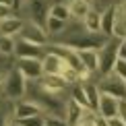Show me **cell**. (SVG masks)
<instances>
[{"mask_svg": "<svg viewBox=\"0 0 126 126\" xmlns=\"http://www.w3.org/2000/svg\"><path fill=\"white\" fill-rule=\"evenodd\" d=\"M27 83L29 81L21 75L17 68H10V72L6 75V79H4V85L0 87L4 99L15 101V103L21 101V99H25V95H27Z\"/></svg>", "mask_w": 126, "mask_h": 126, "instance_id": "6da1fadb", "label": "cell"}, {"mask_svg": "<svg viewBox=\"0 0 126 126\" xmlns=\"http://www.w3.org/2000/svg\"><path fill=\"white\" fill-rule=\"evenodd\" d=\"M118 50H120V39L110 37L108 44L99 50V75H110L114 72V66L118 62Z\"/></svg>", "mask_w": 126, "mask_h": 126, "instance_id": "7a4b0ae2", "label": "cell"}, {"mask_svg": "<svg viewBox=\"0 0 126 126\" xmlns=\"http://www.w3.org/2000/svg\"><path fill=\"white\" fill-rule=\"evenodd\" d=\"M95 83H97V87H99V91H101V93L112 95V97L120 99V101H124V99H126V83L116 75V72H110V75L99 77Z\"/></svg>", "mask_w": 126, "mask_h": 126, "instance_id": "3957f363", "label": "cell"}, {"mask_svg": "<svg viewBox=\"0 0 126 126\" xmlns=\"http://www.w3.org/2000/svg\"><path fill=\"white\" fill-rule=\"evenodd\" d=\"M17 39L31 41V44H35V46H41V48L50 46V35H48V31H46V27H44V25H37V23H33V21H27V23H25V29H23V33H21Z\"/></svg>", "mask_w": 126, "mask_h": 126, "instance_id": "277c9868", "label": "cell"}, {"mask_svg": "<svg viewBox=\"0 0 126 126\" xmlns=\"http://www.w3.org/2000/svg\"><path fill=\"white\" fill-rule=\"evenodd\" d=\"M35 83H37V87L41 89V91L50 93V95H62L64 97L66 91H70V89H68L70 85H68L60 75H44L39 81H35Z\"/></svg>", "mask_w": 126, "mask_h": 126, "instance_id": "5b68a950", "label": "cell"}, {"mask_svg": "<svg viewBox=\"0 0 126 126\" xmlns=\"http://www.w3.org/2000/svg\"><path fill=\"white\" fill-rule=\"evenodd\" d=\"M41 114H44V108L33 97H25V99H21V101H17L13 106L15 120H25V118H31V116H41Z\"/></svg>", "mask_w": 126, "mask_h": 126, "instance_id": "8992f818", "label": "cell"}, {"mask_svg": "<svg viewBox=\"0 0 126 126\" xmlns=\"http://www.w3.org/2000/svg\"><path fill=\"white\" fill-rule=\"evenodd\" d=\"M15 68L23 75L27 81H39L44 77V68H41V60H33V58H25V60H17Z\"/></svg>", "mask_w": 126, "mask_h": 126, "instance_id": "52a82bcc", "label": "cell"}, {"mask_svg": "<svg viewBox=\"0 0 126 126\" xmlns=\"http://www.w3.org/2000/svg\"><path fill=\"white\" fill-rule=\"evenodd\" d=\"M44 56H46V48L35 46L31 41H25V39H17V50H15V58L17 60H25V58L44 60Z\"/></svg>", "mask_w": 126, "mask_h": 126, "instance_id": "ba28073f", "label": "cell"}, {"mask_svg": "<svg viewBox=\"0 0 126 126\" xmlns=\"http://www.w3.org/2000/svg\"><path fill=\"white\" fill-rule=\"evenodd\" d=\"M97 114H99V116H103L106 120L116 118L118 114H120V99L101 93V97H99V106H97Z\"/></svg>", "mask_w": 126, "mask_h": 126, "instance_id": "9c48e42d", "label": "cell"}, {"mask_svg": "<svg viewBox=\"0 0 126 126\" xmlns=\"http://www.w3.org/2000/svg\"><path fill=\"white\" fill-rule=\"evenodd\" d=\"M85 112H87V110L83 108V106H79L75 99L68 97V101H66V106H64V114H62V118L66 120L68 126H77L83 118H85Z\"/></svg>", "mask_w": 126, "mask_h": 126, "instance_id": "30bf717a", "label": "cell"}, {"mask_svg": "<svg viewBox=\"0 0 126 126\" xmlns=\"http://www.w3.org/2000/svg\"><path fill=\"white\" fill-rule=\"evenodd\" d=\"M25 23H27V21H23L21 17H10V19H6V21H2V23H0V35L17 39L19 35L23 33Z\"/></svg>", "mask_w": 126, "mask_h": 126, "instance_id": "8fae6325", "label": "cell"}, {"mask_svg": "<svg viewBox=\"0 0 126 126\" xmlns=\"http://www.w3.org/2000/svg\"><path fill=\"white\" fill-rule=\"evenodd\" d=\"M66 66H68V64L60 58V56L50 54V52H46L44 60H41V68H44V75H62Z\"/></svg>", "mask_w": 126, "mask_h": 126, "instance_id": "7c38bea8", "label": "cell"}, {"mask_svg": "<svg viewBox=\"0 0 126 126\" xmlns=\"http://www.w3.org/2000/svg\"><path fill=\"white\" fill-rule=\"evenodd\" d=\"M114 37L126 39V0L116 4V23H114Z\"/></svg>", "mask_w": 126, "mask_h": 126, "instance_id": "4fadbf2b", "label": "cell"}, {"mask_svg": "<svg viewBox=\"0 0 126 126\" xmlns=\"http://www.w3.org/2000/svg\"><path fill=\"white\" fill-rule=\"evenodd\" d=\"M68 8H70V17L81 21L93 10V0H68Z\"/></svg>", "mask_w": 126, "mask_h": 126, "instance_id": "5bb4252c", "label": "cell"}, {"mask_svg": "<svg viewBox=\"0 0 126 126\" xmlns=\"http://www.w3.org/2000/svg\"><path fill=\"white\" fill-rule=\"evenodd\" d=\"M79 58H81V64L85 70H89L91 75L99 72V52L95 50H77Z\"/></svg>", "mask_w": 126, "mask_h": 126, "instance_id": "9a60e30c", "label": "cell"}, {"mask_svg": "<svg viewBox=\"0 0 126 126\" xmlns=\"http://www.w3.org/2000/svg\"><path fill=\"white\" fill-rule=\"evenodd\" d=\"M114 23H116V4H110L106 10H101V33L106 37H114Z\"/></svg>", "mask_w": 126, "mask_h": 126, "instance_id": "2e32d148", "label": "cell"}, {"mask_svg": "<svg viewBox=\"0 0 126 126\" xmlns=\"http://www.w3.org/2000/svg\"><path fill=\"white\" fill-rule=\"evenodd\" d=\"M83 89H85V95H87L89 108H91L93 112H97V106H99V97H101V91H99L97 83H93V81H87V83H83Z\"/></svg>", "mask_w": 126, "mask_h": 126, "instance_id": "e0dca14e", "label": "cell"}, {"mask_svg": "<svg viewBox=\"0 0 126 126\" xmlns=\"http://www.w3.org/2000/svg\"><path fill=\"white\" fill-rule=\"evenodd\" d=\"M83 27L87 33H101V13L93 8L91 13L83 19Z\"/></svg>", "mask_w": 126, "mask_h": 126, "instance_id": "ac0fdd59", "label": "cell"}, {"mask_svg": "<svg viewBox=\"0 0 126 126\" xmlns=\"http://www.w3.org/2000/svg\"><path fill=\"white\" fill-rule=\"evenodd\" d=\"M66 27H68L66 21H60V19L52 17V15L46 17V31H48V35H62L66 31Z\"/></svg>", "mask_w": 126, "mask_h": 126, "instance_id": "d6986e66", "label": "cell"}, {"mask_svg": "<svg viewBox=\"0 0 126 126\" xmlns=\"http://www.w3.org/2000/svg\"><path fill=\"white\" fill-rule=\"evenodd\" d=\"M48 15H52V17L60 19V21H70V8H68V2H54L50 4L48 8Z\"/></svg>", "mask_w": 126, "mask_h": 126, "instance_id": "ffe728a7", "label": "cell"}, {"mask_svg": "<svg viewBox=\"0 0 126 126\" xmlns=\"http://www.w3.org/2000/svg\"><path fill=\"white\" fill-rule=\"evenodd\" d=\"M15 50H17V39L0 35V56L2 58H15Z\"/></svg>", "mask_w": 126, "mask_h": 126, "instance_id": "44dd1931", "label": "cell"}, {"mask_svg": "<svg viewBox=\"0 0 126 126\" xmlns=\"http://www.w3.org/2000/svg\"><path fill=\"white\" fill-rule=\"evenodd\" d=\"M70 99H75L79 106H83L85 110H91L89 101H87V95H85V89H83V83H77V85L70 87Z\"/></svg>", "mask_w": 126, "mask_h": 126, "instance_id": "7402d4cb", "label": "cell"}, {"mask_svg": "<svg viewBox=\"0 0 126 126\" xmlns=\"http://www.w3.org/2000/svg\"><path fill=\"white\" fill-rule=\"evenodd\" d=\"M21 126H44L46 122V114L41 116H31V118H25V120H17Z\"/></svg>", "mask_w": 126, "mask_h": 126, "instance_id": "603a6c76", "label": "cell"}, {"mask_svg": "<svg viewBox=\"0 0 126 126\" xmlns=\"http://www.w3.org/2000/svg\"><path fill=\"white\" fill-rule=\"evenodd\" d=\"M44 126H68V124H66V120L62 116H58V114H46Z\"/></svg>", "mask_w": 126, "mask_h": 126, "instance_id": "cb8c5ba5", "label": "cell"}, {"mask_svg": "<svg viewBox=\"0 0 126 126\" xmlns=\"http://www.w3.org/2000/svg\"><path fill=\"white\" fill-rule=\"evenodd\" d=\"M10 17H17V13H15V6H6V4H0V23L2 21H6Z\"/></svg>", "mask_w": 126, "mask_h": 126, "instance_id": "d4e9b609", "label": "cell"}, {"mask_svg": "<svg viewBox=\"0 0 126 126\" xmlns=\"http://www.w3.org/2000/svg\"><path fill=\"white\" fill-rule=\"evenodd\" d=\"M13 120H15V116H8L6 110L0 108V126H8L10 122H13Z\"/></svg>", "mask_w": 126, "mask_h": 126, "instance_id": "484cf974", "label": "cell"}, {"mask_svg": "<svg viewBox=\"0 0 126 126\" xmlns=\"http://www.w3.org/2000/svg\"><path fill=\"white\" fill-rule=\"evenodd\" d=\"M118 58L120 60H126V39L120 41V50H118Z\"/></svg>", "mask_w": 126, "mask_h": 126, "instance_id": "4316f807", "label": "cell"}, {"mask_svg": "<svg viewBox=\"0 0 126 126\" xmlns=\"http://www.w3.org/2000/svg\"><path fill=\"white\" fill-rule=\"evenodd\" d=\"M108 124H110V126H126V124H124V120L120 118V116H116V118H110V120H108Z\"/></svg>", "mask_w": 126, "mask_h": 126, "instance_id": "83f0119b", "label": "cell"}, {"mask_svg": "<svg viewBox=\"0 0 126 126\" xmlns=\"http://www.w3.org/2000/svg\"><path fill=\"white\" fill-rule=\"evenodd\" d=\"M93 126H110V124H108V120L103 118V116H99V114H97V116H95V122H93Z\"/></svg>", "mask_w": 126, "mask_h": 126, "instance_id": "f1b7e54d", "label": "cell"}, {"mask_svg": "<svg viewBox=\"0 0 126 126\" xmlns=\"http://www.w3.org/2000/svg\"><path fill=\"white\" fill-rule=\"evenodd\" d=\"M118 116L122 118L124 124H126V99H124V101H120V114H118Z\"/></svg>", "mask_w": 126, "mask_h": 126, "instance_id": "f546056e", "label": "cell"}, {"mask_svg": "<svg viewBox=\"0 0 126 126\" xmlns=\"http://www.w3.org/2000/svg\"><path fill=\"white\" fill-rule=\"evenodd\" d=\"M0 4H6V6H15L17 4V0H0ZM17 8V6H15Z\"/></svg>", "mask_w": 126, "mask_h": 126, "instance_id": "4dcf8cb0", "label": "cell"}, {"mask_svg": "<svg viewBox=\"0 0 126 126\" xmlns=\"http://www.w3.org/2000/svg\"><path fill=\"white\" fill-rule=\"evenodd\" d=\"M4 79H6V77H4V72H2V68H0V87L4 85Z\"/></svg>", "mask_w": 126, "mask_h": 126, "instance_id": "1f68e13d", "label": "cell"}, {"mask_svg": "<svg viewBox=\"0 0 126 126\" xmlns=\"http://www.w3.org/2000/svg\"><path fill=\"white\" fill-rule=\"evenodd\" d=\"M8 126H21V124H19V122H17V120H13V122H10V124H8Z\"/></svg>", "mask_w": 126, "mask_h": 126, "instance_id": "d6a6232c", "label": "cell"}, {"mask_svg": "<svg viewBox=\"0 0 126 126\" xmlns=\"http://www.w3.org/2000/svg\"><path fill=\"white\" fill-rule=\"evenodd\" d=\"M0 95H2V89H0Z\"/></svg>", "mask_w": 126, "mask_h": 126, "instance_id": "836d02e7", "label": "cell"}]
</instances>
